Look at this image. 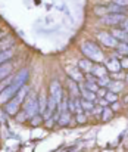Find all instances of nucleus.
Wrapping results in <instances>:
<instances>
[{
    "label": "nucleus",
    "instance_id": "1",
    "mask_svg": "<svg viewBox=\"0 0 128 152\" xmlns=\"http://www.w3.org/2000/svg\"><path fill=\"white\" fill-rule=\"evenodd\" d=\"M27 80H28V69H21V71L13 77L12 83H10L3 92H0V103L4 105L6 102L10 101V99L18 93V90H19L22 86H25Z\"/></svg>",
    "mask_w": 128,
    "mask_h": 152
},
{
    "label": "nucleus",
    "instance_id": "2",
    "mask_svg": "<svg viewBox=\"0 0 128 152\" xmlns=\"http://www.w3.org/2000/svg\"><path fill=\"white\" fill-rule=\"evenodd\" d=\"M81 52L85 55L87 59L93 61V62H102L103 61V53L100 50V48L96 43L91 42H84L81 45Z\"/></svg>",
    "mask_w": 128,
    "mask_h": 152
},
{
    "label": "nucleus",
    "instance_id": "3",
    "mask_svg": "<svg viewBox=\"0 0 128 152\" xmlns=\"http://www.w3.org/2000/svg\"><path fill=\"white\" fill-rule=\"evenodd\" d=\"M24 111L27 112V115L31 118V117H34V115H37V114H40V106H39V99L36 98V96H30L27 102H25V105H24Z\"/></svg>",
    "mask_w": 128,
    "mask_h": 152
},
{
    "label": "nucleus",
    "instance_id": "4",
    "mask_svg": "<svg viewBox=\"0 0 128 152\" xmlns=\"http://www.w3.org/2000/svg\"><path fill=\"white\" fill-rule=\"evenodd\" d=\"M124 19H125L124 13H106L102 16V22L106 25H121Z\"/></svg>",
    "mask_w": 128,
    "mask_h": 152
},
{
    "label": "nucleus",
    "instance_id": "5",
    "mask_svg": "<svg viewBox=\"0 0 128 152\" xmlns=\"http://www.w3.org/2000/svg\"><path fill=\"white\" fill-rule=\"evenodd\" d=\"M99 40L105 45V46H108V48H116L118 46V40L112 36V34H109V33H99Z\"/></svg>",
    "mask_w": 128,
    "mask_h": 152
},
{
    "label": "nucleus",
    "instance_id": "6",
    "mask_svg": "<svg viewBox=\"0 0 128 152\" xmlns=\"http://www.w3.org/2000/svg\"><path fill=\"white\" fill-rule=\"evenodd\" d=\"M105 66H106V69H108L109 72H115V74L119 72L121 68H122V66H121V61H118L116 58H111V59H108Z\"/></svg>",
    "mask_w": 128,
    "mask_h": 152
},
{
    "label": "nucleus",
    "instance_id": "7",
    "mask_svg": "<svg viewBox=\"0 0 128 152\" xmlns=\"http://www.w3.org/2000/svg\"><path fill=\"white\" fill-rule=\"evenodd\" d=\"M66 74L69 75V78H72V80H74V81H77V83H80V81H83V80H84V77H83V74H81V69H80V68L68 66V68H66Z\"/></svg>",
    "mask_w": 128,
    "mask_h": 152
},
{
    "label": "nucleus",
    "instance_id": "8",
    "mask_svg": "<svg viewBox=\"0 0 128 152\" xmlns=\"http://www.w3.org/2000/svg\"><path fill=\"white\" fill-rule=\"evenodd\" d=\"M18 109H19V105L13 101V99H10L9 102L4 103V111H6L9 115H16V114H18Z\"/></svg>",
    "mask_w": 128,
    "mask_h": 152
},
{
    "label": "nucleus",
    "instance_id": "9",
    "mask_svg": "<svg viewBox=\"0 0 128 152\" xmlns=\"http://www.w3.org/2000/svg\"><path fill=\"white\" fill-rule=\"evenodd\" d=\"M27 95H28V87H27V86H22V87L18 90V93H16L12 99L16 102L18 105H21L22 102L25 101V96H27Z\"/></svg>",
    "mask_w": 128,
    "mask_h": 152
},
{
    "label": "nucleus",
    "instance_id": "10",
    "mask_svg": "<svg viewBox=\"0 0 128 152\" xmlns=\"http://www.w3.org/2000/svg\"><path fill=\"white\" fill-rule=\"evenodd\" d=\"M12 71V65L9 62H4V64H0V81L3 78H6Z\"/></svg>",
    "mask_w": 128,
    "mask_h": 152
},
{
    "label": "nucleus",
    "instance_id": "11",
    "mask_svg": "<svg viewBox=\"0 0 128 152\" xmlns=\"http://www.w3.org/2000/svg\"><path fill=\"white\" fill-rule=\"evenodd\" d=\"M78 68H80L83 72H91V68H93L91 61H90V59H81V61L78 62Z\"/></svg>",
    "mask_w": 128,
    "mask_h": 152
},
{
    "label": "nucleus",
    "instance_id": "12",
    "mask_svg": "<svg viewBox=\"0 0 128 152\" xmlns=\"http://www.w3.org/2000/svg\"><path fill=\"white\" fill-rule=\"evenodd\" d=\"M108 89L111 90V92H121L122 89H124V83L122 81H111L109 84H108Z\"/></svg>",
    "mask_w": 128,
    "mask_h": 152
},
{
    "label": "nucleus",
    "instance_id": "13",
    "mask_svg": "<svg viewBox=\"0 0 128 152\" xmlns=\"http://www.w3.org/2000/svg\"><path fill=\"white\" fill-rule=\"evenodd\" d=\"M106 72H108L106 66H93V68H91V74H93L94 77H97V78L106 75Z\"/></svg>",
    "mask_w": 128,
    "mask_h": 152
},
{
    "label": "nucleus",
    "instance_id": "14",
    "mask_svg": "<svg viewBox=\"0 0 128 152\" xmlns=\"http://www.w3.org/2000/svg\"><path fill=\"white\" fill-rule=\"evenodd\" d=\"M47 105H49V98H46V95H44V93H41V95H40V98H39V106H40V114L46 112V109H47Z\"/></svg>",
    "mask_w": 128,
    "mask_h": 152
},
{
    "label": "nucleus",
    "instance_id": "15",
    "mask_svg": "<svg viewBox=\"0 0 128 152\" xmlns=\"http://www.w3.org/2000/svg\"><path fill=\"white\" fill-rule=\"evenodd\" d=\"M57 123H59L60 126H68V124L71 123V114H69V112H65V114H59Z\"/></svg>",
    "mask_w": 128,
    "mask_h": 152
},
{
    "label": "nucleus",
    "instance_id": "16",
    "mask_svg": "<svg viewBox=\"0 0 128 152\" xmlns=\"http://www.w3.org/2000/svg\"><path fill=\"white\" fill-rule=\"evenodd\" d=\"M81 95H83V98L87 99V101H91L94 102L96 101V93L94 92H91V90H88V89H81Z\"/></svg>",
    "mask_w": 128,
    "mask_h": 152
},
{
    "label": "nucleus",
    "instance_id": "17",
    "mask_svg": "<svg viewBox=\"0 0 128 152\" xmlns=\"http://www.w3.org/2000/svg\"><path fill=\"white\" fill-rule=\"evenodd\" d=\"M10 58H12V50H10V49L0 50V64H4V62H7Z\"/></svg>",
    "mask_w": 128,
    "mask_h": 152
},
{
    "label": "nucleus",
    "instance_id": "18",
    "mask_svg": "<svg viewBox=\"0 0 128 152\" xmlns=\"http://www.w3.org/2000/svg\"><path fill=\"white\" fill-rule=\"evenodd\" d=\"M112 36H113L118 42H124V39H125L127 33H125L122 28H118V30H113V31H112Z\"/></svg>",
    "mask_w": 128,
    "mask_h": 152
},
{
    "label": "nucleus",
    "instance_id": "19",
    "mask_svg": "<svg viewBox=\"0 0 128 152\" xmlns=\"http://www.w3.org/2000/svg\"><path fill=\"white\" fill-rule=\"evenodd\" d=\"M68 87L71 89V92H72V95L74 96H78L80 93H81V90L78 89V86H77V81H74L72 78L71 80H68Z\"/></svg>",
    "mask_w": 128,
    "mask_h": 152
},
{
    "label": "nucleus",
    "instance_id": "20",
    "mask_svg": "<svg viewBox=\"0 0 128 152\" xmlns=\"http://www.w3.org/2000/svg\"><path fill=\"white\" fill-rule=\"evenodd\" d=\"M108 12L109 13H124V7L116 3H112L111 6H108Z\"/></svg>",
    "mask_w": 128,
    "mask_h": 152
},
{
    "label": "nucleus",
    "instance_id": "21",
    "mask_svg": "<svg viewBox=\"0 0 128 152\" xmlns=\"http://www.w3.org/2000/svg\"><path fill=\"white\" fill-rule=\"evenodd\" d=\"M112 109L111 108H108V106H105L103 109H102V120L103 121H109L111 118H112Z\"/></svg>",
    "mask_w": 128,
    "mask_h": 152
},
{
    "label": "nucleus",
    "instance_id": "22",
    "mask_svg": "<svg viewBox=\"0 0 128 152\" xmlns=\"http://www.w3.org/2000/svg\"><path fill=\"white\" fill-rule=\"evenodd\" d=\"M85 89H88V90L97 93V90L100 89V86H99L96 81H85Z\"/></svg>",
    "mask_w": 128,
    "mask_h": 152
},
{
    "label": "nucleus",
    "instance_id": "23",
    "mask_svg": "<svg viewBox=\"0 0 128 152\" xmlns=\"http://www.w3.org/2000/svg\"><path fill=\"white\" fill-rule=\"evenodd\" d=\"M81 106H83V109H84V111H93V109H94L93 102L87 101V99H84V98H83V101H81Z\"/></svg>",
    "mask_w": 128,
    "mask_h": 152
},
{
    "label": "nucleus",
    "instance_id": "24",
    "mask_svg": "<svg viewBox=\"0 0 128 152\" xmlns=\"http://www.w3.org/2000/svg\"><path fill=\"white\" fill-rule=\"evenodd\" d=\"M109 83H111V80H109L108 75H103V77H99V78H97V84H99L100 87H108Z\"/></svg>",
    "mask_w": 128,
    "mask_h": 152
},
{
    "label": "nucleus",
    "instance_id": "25",
    "mask_svg": "<svg viewBox=\"0 0 128 152\" xmlns=\"http://www.w3.org/2000/svg\"><path fill=\"white\" fill-rule=\"evenodd\" d=\"M12 80H13V77H9V75H7L6 78H3V80L0 81V92H3V90L12 83Z\"/></svg>",
    "mask_w": 128,
    "mask_h": 152
},
{
    "label": "nucleus",
    "instance_id": "26",
    "mask_svg": "<svg viewBox=\"0 0 128 152\" xmlns=\"http://www.w3.org/2000/svg\"><path fill=\"white\" fill-rule=\"evenodd\" d=\"M116 50L119 52L121 55H128V45L127 43H118Z\"/></svg>",
    "mask_w": 128,
    "mask_h": 152
},
{
    "label": "nucleus",
    "instance_id": "27",
    "mask_svg": "<svg viewBox=\"0 0 128 152\" xmlns=\"http://www.w3.org/2000/svg\"><path fill=\"white\" fill-rule=\"evenodd\" d=\"M105 98H106L109 102H115L116 99H118V98H116V93H115V92H111V90H108V92H106Z\"/></svg>",
    "mask_w": 128,
    "mask_h": 152
},
{
    "label": "nucleus",
    "instance_id": "28",
    "mask_svg": "<svg viewBox=\"0 0 128 152\" xmlns=\"http://www.w3.org/2000/svg\"><path fill=\"white\" fill-rule=\"evenodd\" d=\"M27 118H28V115H27V112H25V111L18 112V115H16V121H18V123H24Z\"/></svg>",
    "mask_w": 128,
    "mask_h": 152
},
{
    "label": "nucleus",
    "instance_id": "29",
    "mask_svg": "<svg viewBox=\"0 0 128 152\" xmlns=\"http://www.w3.org/2000/svg\"><path fill=\"white\" fill-rule=\"evenodd\" d=\"M41 123V117L37 114V115H34V117H31V124L33 126H39Z\"/></svg>",
    "mask_w": 128,
    "mask_h": 152
},
{
    "label": "nucleus",
    "instance_id": "30",
    "mask_svg": "<svg viewBox=\"0 0 128 152\" xmlns=\"http://www.w3.org/2000/svg\"><path fill=\"white\" fill-rule=\"evenodd\" d=\"M85 120H87V118H85L84 112H78V114H77V121H78V123H85Z\"/></svg>",
    "mask_w": 128,
    "mask_h": 152
},
{
    "label": "nucleus",
    "instance_id": "31",
    "mask_svg": "<svg viewBox=\"0 0 128 152\" xmlns=\"http://www.w3.org/2000/svg\"><path fill=\"white\" fill-rule=\"evenodd\" d=\"M112 1L116 3V4H119V6H122V7L128 6V0H112Z\"/></svg>",
    "mask_w": 128,
    "mask_h": 152
},
{
    "label": "nucleus",
    "instance_id": "32",
    "mask_svg": "<svg viewBox=\"0 0 128 152\" xmlns=\"http://www.w3.org/2000/svg\"><path fill=\"white\" fill-rule=\"evenodd\" d=\"M121 28H122L125 33H128V19H127V18H125L122 22H121Z\"/></svg>",
    "mask_w": 128,
    "mask_h": 152
},
{
    "label": "nucleus",
    "instance_id": "33",
    "mask_svg": "<svg viewBox=\"0 0 128 152\" xmlns=\"http://www.w3.org/2000/svg\"><path fill=\"white\" fill-rule=\"evenodd\" d=\"M99 103H100L102 106H108L111 102H109L108 99H106V98H105V96H103V98H100V99H99Z\"/></svg>",
    "mask_w": 128,
    "mask_h": 152
},
{
    "label": "nucleus",
    "instance_id": "34",
    "mask_svg": "<svg viewBox=\"0 0 128 152\" xmlns=\"http://www.w3.org/2000/svg\"><path fill=\"white\" fill-rule=\"evenodd\" d=\"M106 92H108V90H106L105 87H100V89L97 90V93H99V96H100V98H103V96L106 95Z\"/></svg>",
    "mask_w": 128,
    "mask_h": 152
},
{
    "label": "nucleus",
    "instance_id": "35",
    "mask_svg": "<svg viewBox=\"0 0 128 152\" xmlns=\"http://www.w3.org/2000/svg\"><path fill=\"white\" fill-rule=\"evenodd\" d=\"M121 66H122V68H128V58L121 61Z\"/></svg>",
    "mask_w": 128,
    "mask_h": 152
},
{
    "label": "nucleus",
    "instance_id": "36",
    "mask_svg": "<svg viewBox=\"0 0 128 152\" xmlns=\"http://www.w3.org/2000/svg\"><path fill=\"white\" fill-rule=\"evenodd\" d=\"M124 43H127L128 45V33H127V36H125V39H124Z\"/></svg>",
    "mask_w": 128,
    "mask_h": 152
},
{
    "label": "nucleus",
    "instance_id": "37",
    "mask_svg": "<svg viewBox=\"0 0 128 152\" xmlns=\"http://www.w3.org/2000/svg\"><path fill=\"white\" fill-rule=\"evenodd\" d=\"M125 78H127V81H128V75H127V77H125Z\"/></svg>",
    "mask_w": 128,
    "mask_h": 152
}]
</instances>
